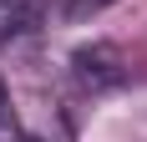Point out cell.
<instances>
[{"mask_svg": "<svg viewBox=\"0 0 147 142\" xmlns=\"http://www.w3.org/2000/svg\"><path fill=\"white\" fill-rule=\"evenodd\" d=\"M71 76L86 86V91H112V86L127 81V56H122V46H112V41H91V46H81L71 56Z\"/></svg>", "mask_w": 147, "mask_h": 142, "instance_id": "obj_1", "label": "cell"}, {"mask_svg": "<svg viewBox=\"0 0 147 142\" xmlns=\"http://www.w3.org/2000/svg\"><path fill=\"white\" fill-rule=\"evenodd\" d=\"M41 5L46 0H0V36L36 26V20H41Z\"/></svg>", "mask_w": 147, "mask_h": 142, "instance_id": "obj_2", "label": "cell"}, {"mask_svg": "<svg viewBox=\"0 0 147 142\" xmlns=\"http://www.w3.org/2000/svg\"><path fill=\"white\" fill-rule=\"evenodd\" d=\"M112 0H56V10L66 15V20H86V15H102Z\"/></svg>", "mask_w": 147, "mask_h": 142, "instance_id": "obj_3", "label": "cell"}, {"mask_svg": "<svg viewBox=\"0 0 147 142\" xmlns=\"http://www.w3.org/2000/svg\"><path fill=\"white\" fill-rule=\"evenodd\" d=\"M0 112H5V86H0Z\"/></svg>", "mask_w": 147, "mask_h": 142, "instance_id": "obj_4", "label": "cell"}]
</instances>
